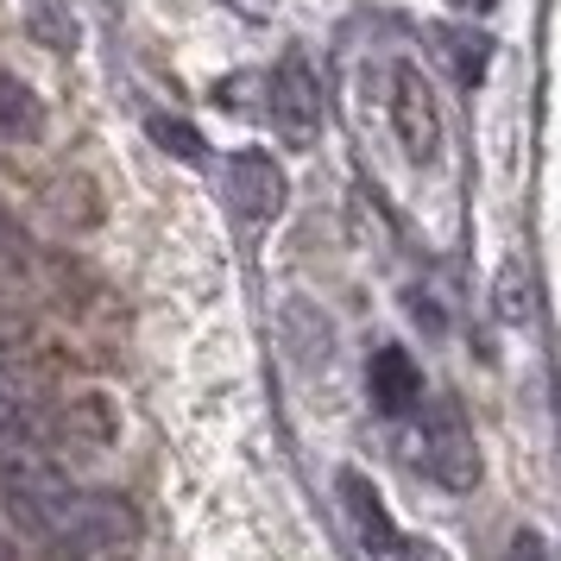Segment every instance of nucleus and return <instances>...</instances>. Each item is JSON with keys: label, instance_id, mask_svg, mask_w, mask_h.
Returning <instances> with one entry per match:
<instances>
[{"label": "nucleus", "instance_id": "nucleus-13", "mask_svg": "<svg viewBox=\"0 0 561 561\" xmlns=\"http://www.w3.org/2000/svg\"><path fill=\"white\" fill-rule=\"evenodd\" d=\"M505 322H530V284L517 290V265L505 272Z\"/></svg>", "mask_w": 561, "mask_h": 561}, {"label": "nucleus", "instance_id": "nucleus-8", "mask_svg": "<svg viewBox=\"0 0 561 561\" xmlns=\"http://www.w3.org/2000/svg\"><path fill=\"white\" fill-rule=\"evenodd\" d=\"M366 391H373L379 416H416L423 410V366L410 359V347L385 341L379 354L366 359Z\"/></svg>", "mask_w": 561, "mask_h": 561}, {"label": "nucleus", "instance_id": "nucleus-4", "mask_svg": "<svg viewBox=\"0 0 561 561\" xmlns=\"http://www.w3.org/2000/svg\"><path fill=\"white\" fill-rule=\"evenodd\" d=\"M0 505L13 517V530H26L32 542H51V536L70 524V511L82 505V492L64 467H45V473H32V480H20V485H0Z\"/></svg>", "mask_w": 561, "mask_h": 561}, {"label": "nucleus", "instance_id": "nucleus-7", "mask_svg": "<svg viewBox=\"0 0 561 561\" xmlns=\"http://www.w3.org/2000/svg\"><path fill=\"white\" fill-rule=\"evenodd\" d=\"M334 485H341V511H347V524H354L359 549H366V556H379V561H391L404 536H398V524H391V511H385L379 485L366 480V473H354V467H347Z\"/></svg>", "mask_w": 561, "mask_h": 561}, {"label": "nucleus", "instance_id": "nucleus-14", "mask_svg": "<svg viewBox=\"0 0 561 561\" xmlns=\"http://www.w3.org/2000/svg\"><path fill=\"white\" fill-rule=\"evenodd\" d=\"M505 561H549V549H542V536L536 530H517L511 536V549H505Z\"/></svg>", "mask_w": 561, "mask_h": 561}, {"label": "nucleus", "instance_id": "nucleus-15", "mask_svg": "<svg viewBox=\"0 0 561 561\" xmlns=\"http://www.w3.org/2000/svg\"><path fill=\"white\" fill-rule=\"evenodd\" d=\"M398 561H448V556L435 549L430 536H404V542H398Z\"/></svg>", "mask_w": 561, "mask_h": 561}, {"label": "nucleus", "instance_id": "nucleus-9", "mask_svg": "<svg viewBox=\"0 0 561 561\" xmlns=\"http://www.w3.org/2000/svg\"><path fill=\"white\" fill-rule=\"evenodd\" d=\"M0 133L7 139H38L45 133V102L20 77H0Z\"/></svg>", "mask_w": 561, "mask_h": 561}, {"label": "nucleus", "instance_id": "nucleus-12", "mask_svg": "<svg viewBox=\"0 0 561 561\" xmlns=\"http://www.w3.org/2000/svg\"><path fill=\"white\" fill-rule=\"evenodd\" d=\"M448 38V57H455V77L473 89V82H485V64H492V38L485 32H442Z\"/></svg>", "mask_w": 561, "mask_h": 561}, {"label": "nucleus", "instance_id": "nucleus-6", "mask_svg": "<svg viewBox=\"0 0 561 561\" xmlns=\"http://www.w3.org/2000/svg\"><path fill=\"white\" fill-rule=\"evenodd\" d=\"M284 196H290V183H284L278 158L259 152V146H247V152L228 158V203L233 215L247 221V228H272L284 215Z\"/></svg>", "mask_w": 561, "mask_h": 561}, {"label": "nucleus", "instance_id": "nucleus-5", "mask_svg": "<svg viewBox=\"0 0 561 561\" xmlns=\"http://www.w3.org/2000/svg\"><path fill=\"white\" fill-rule=\"evenodd\" d=\"M272 127H278L284 146H309L316 133H322V82H316V70H309L304 51H284L278 70H272Z\"/></svg>", "mask_w": 561, "mask_h": 561}, {"label": "nucleus", "instance_id": "nucleus-3", "mask_svg": "<svg viewBox=\"0 0 561 561\" xmlns=\"http://www.w3.org/2000/svg\"><path fill=\"white\" fill-rule=\"evenodd\" d=\"M391 133L416 171H430L442 158V107H435V89L416 64H391Z\"/></svg>", "mask_w": 561, "mask_h": 561}, {"label": "nucleus", "instance_id": "nucleus-17", "mask_svg": "<svg viewBox=\"0 0 561 561\" xmlns=\"http://www.w3.org/2000/svg\"><path fill=\"white\" fill-rule=\"evenodd\" d=\"M455 7H480V13H485V7H499V0H455Z\"/></svg>", "mask_w": 561, "mask_h": 561}, {"label": "nucleus", "instance_id": "nucleus-11", "mask_svg": "<svg viewBox=\"0 0 561 561\" xmlns=\"http://www.w3.org/2000/svg\"><path fill=\"white\" fill-rule=\"evenodd\" d=\"M146 133H152L171 158H183V164H203V158H208L203 133L190 127V121H178V114H146Z\"/></svg>", "mask_w": 561, "mask_h": 561}, {"label": "nucleus", "instance_id": "nucleus-1", "mask_svg": "<svg viewBox=\"0 0 561 561\" xmlns=\"http://www.w3.org/2000/svg\"><path fill=\"white\" fill-rule=\"evenodd\" d=\"M139 549V511L121 492H82L70 524L45 542L51 561H127Z\"/></svg>", "mask_w": 561, "mask_h": 561}, {"label": "nucleus", "instance_id": "nucleus-16", "mask_svg": "<svg viewBox=\"0 0 561 561\" xmlns=\"http://www.w3.org/2000/svg\"><path fill=\"white\" fill-rule=\"evenodd\" d=\"M0 561H20L13 556V536H0Z\"/></svg>", "mask_w": 561, "mask_h": 561}, {"label": "nucleus", "instance_id": "nucleus-10", "mask_svg": "<svg viewBox=\"0 0 561 561\" xmlns=\"http://www.w3.org/2000/svg\"><path fill=\"white\" fill-rule=\"evenodd\" d=\"M26 26L38 32V38H51L57 51H77V13H70V0H26Z\"/></svg>", "mask_w": 561, "mask_h": 561}, {"label": "nucleus", "instance_id": "nucleus-2", "mask_svg": "<svg viewBox=\"0 0 561 561\" xmlns=\"http://www.w3.org/2000/svg\"><path fill=\"white\" fill-rule=\"evenodd\" d=\"M423 473L448 492H473L480 485V448H473V430L460 416L455 398H435L423 410Z\"/></svg>", "mask_w": 561, "mask_h": 561}]
</instances>
